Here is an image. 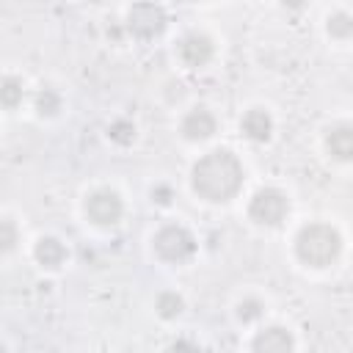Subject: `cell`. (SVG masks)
Instances as JSON below:
<instances>
[{
	"label": "cell",
	"mask_w": 353,
	"mask_h": 353,
	"mask_svg": "<svg viewBox=\"0 0 353 353\" xmlns=\"http://www.w3.org/2000/svg\"><path fill=\"white\" fill-rule=\"evenodd\" d=\"M193 190L207 201H226L243 188V165L226 149H212L190 171Z\"/></svg>",
	"instance_id": "obj_1"
},
{
	"label": "cell",
	"mask_w": 353,
	"mask_h": 353,
	"mask_svg": "<svg viewBox=\"0 0 353 353\" xmlns=\"http://www.w3.org/2000/svg\"><path fill=\"white\" fill-rule=\"evenodd\" d=\"M295 251H298V256H301L306 265H312V268H325V265H331V262L339 256V251H342V237H339V232H336L334 226H328V223H309V226H303V229L298 232V237H295Z\"/></svg>",
	"instance_id": "obj_2"
},
{
	"label": "cell",
	"mask_w": 353,
	"mask_h": 353,
	"mask_svg": "<svg viewBox=\"0 0 353 353\" xmlns=\"http://www.w3.org/2000/svg\"><path fill=\"white\" fill-rule=\"evenodd\" d=\"M290 212V201L281 190L276 188H262L254 193L251 204H248V215L256 221V223H265V226H276L284 221V215Z\"/></svg>",
	"instance_id": "obj_3"
},
{
	"label": "cell",
	"mask_w": 353,
	"mask_h": 353,
	"mask_svg": "<svg viewBox=\"0 0 353 353\" xmlns=\"http://www.w3.org/2000/svg\"><path fill=\"white\" fill-rule=\"evenodd\" d=\"M154 248L168 262H185L196 251V240L185 226H163L154 234Z\"/></svg>",
	"instance_id": "obj_4"
},
{
	"label": "cell",
	"mask_w": 353,
	"mask_h": 353,
	"mask_svg": "<svg viewBox=\"0 0 353 353\" xmlns=\"http://www.w3.org/2000/svg\"><path fill=\"white\" fill-rule=\"evenodd\" d=\"M127 28L141 39H152L165 28V11L157 3H149V0L135 3L127 14Z\"/></svg>",
	"instance_id": "obj_5"
},
{
	"label": "cell",
	"mask_w": 353,
	"mask_h": 353,
	"mask_svg": "<svg viewBox=\"0 0 353 353\" xmlns=\"http://www.w3.org/2000/svg\"><path fill=\"white\" fill-rule=\"evenodd\" d=\"M121 212H124V204H121L119 193H113V190H94L85 199V215L99 226L116 223L121 218Z\"/></svg>",
	"instance_id": "obj_6"
},
{
	"label": "cell",
	"mask_w": 353,
	"mask_h": 353,
	"mask_svg": "<svg viewBox=\"0 0 353 353\" xmlns=\"http://www.w3.org/2000/svg\"><path fill=\"white\" fill-rule=\"evenodd\" d=\"M179 58L188 63V66H204L210 58H212V41L204 36V33H190L182 39L179 44Z\"/></svg>",
	"instance_id": "obj_7"
},
{
	"label": "cell",
	"mask_w": 353,
	"mask_h": 353,
	"mask_svg": "<svg viewBox=\"0 0 353 353\" xmlns=\"http://www.w3.org/2000/svg\"><path fill=\"white\" fill-rule=\"evenodd\" d=\"M212 132H215V119H212V113L204 110V108H196V110H190V113L182 119V135L190 138V141H204V138H210Z\"/></svg>",
	"instance_id": "obj_8"
},
{
	"label": "cell",
	"mask_w": 353,
	"mask_h": 353,
	"mask_svg": "<svg viewBox=\"0 0 353 353\" xmlns=\"http://www.w3.org/2000/svg\"><path fill=\"white\" fill-rule=\"evenodd\" d=\"M240 130H243V135L251 138V141H268L270 132H273V119H270L268 110H262V108H251V110L243 116Z\"/></svg>",
	"instance_id": "obj_9"
},
{
	"label": "cell",
	"mask_w": 353,
	"mask_h": 353,
	"mask_svg": "<svg viewBox=\"0 0 353 353\" xmlns=\"http://www.w3.org/2000/svg\"><path fill=\"white\" fill-rule=\"evenodd\" d=\"M325 146L336 160H353V127L350 124L334 127L325 138Z\"/></svg>",
	"instance_id": "obj_10"
},
{
	"label": "cell",
	"mask_w": 353,
	"mask_h": 353,
	"mask_svg": "<svg viewBox=\"0 0 353 353\" xmlns=\"http://www.w3.org/2000/svg\"><path fill=\"white\" fill-rule=\"evenodd\" d=\"M251 347H254V350H290V347H292V336H290L284 328L273 325V328L259 331L256 339L251 342Z\"/></svg>",
	"instance_id": "obj_11"
},
{
	"label": "cell",
	"mask_w": 353,
	"mask_h": 353,
	"mask_svg": "<svg viewBox=\"0 0 353 353\" xmlns=\"http://www.w3.org/2000/svg\"><path fill=\"white\" fill-rule=\"evenodd\" d=\"M36 259H39L44 268H61L63 259H66V248H63L61 240L44 237V240H39V245H36Z\"/></svg>",
	"instance_id": "obj_12"
},
{
	"label": "cell",
	"mask_w": 353,
	"mask_h": 353,
	"mask_svg": "<svg viewBox=\"0 0 353 353\" xmlns=\"http://www.w3.org/2000/svg\"><path fill=\"white\" fill-rule=\"evenodd\" d=\"M328 33L336 36V39H347L353 33V17L345 14V11H336L328 17Z\"/></svg>",
	"instance_id": "obj_13"
},
{
	"label": "cell",
	"mask_w": 353,
	"mask_h": 353,
	"mask_svg": "<svg viewBox=\"0 0 353 353\" xmlns=\"http://www.w3.org/2000/svg\"><path fill=\"white\" fill-rule=\"evenodd\" d=\"M157 312H160L163 317H176V314L182 312V298H179L176 292H160V298H157Z\"/></svg>",
	"instance_id": "obj_14"
},
{
	"label": "cell",
	"mask_w": 353,
	"mask_h": 353,
	"mask_svg": "<svg viewBox=\"0 0 353 353\" xmlns=\"http://www.w3.org/2000/svg\"><path fill=\"white\" fill-rule=\"evenodd\" d=\"M19 97H22V83L14 80V77H6V83H3V105L14 108L19 102Z\"/></svg>",
	"instance_id": "obj_15"
},
{
	"label": "cell",
	"mask_w": 353,
	"mask_h": 353,
	"mask_svg": "<svg viewBox=\"0 0 353 353\" xmlns=\"http://www.w3.org/2000/svg\"><path fill=\"white\" fill-rule=\"evenodd\" d=\"M262 314V303L256 301V298H245V301H240V306H237V317L240 320H256Z\"/></svg>",
	"instance_id": "obj_16"
},
{
	"label": "cell",
	"mask_w": 353,
	"mask_h": 353,
	"mask_svg": "<svg viewBox=\"0 0 353 353\" xmlns=\"http://www.w3.org/2000/svg\"><path fill=\"white\" fill-rule=\"evenodd\" d=\"M132 135H135V127H132L130 121H116V124L110 127V138H116L119 143H130Z\"/></svg>",
	"instance_id": "obj_17"
},
{
	"label": "cell",
	"mask_w": 353,
	"mask_h": 353,
	"mask_svg": "<svg viewBox=\"0 0 353 353\" xmlns=\"http://www.w3.org/2000/svg\"><path fill=\"white\" fill-rule=\"evenodd\" d=\"M58 105H61V99H58L50 88H44V91L39 94V110H41V113H55Z\"/></svg>",
	"instance_id": "obj_18"
},
{
	"label": "cell",
	"mask_w": 353,
	"mask_h": 353,
	"mask_svg": "<svg viewBox=\"0 0 353 353\" xmlns=\"http://www.w3.org/2000/svg\"><path fill=\"white\" fill-rule=\"evenodd\" d=\"M14 237H17V234H14V223H11V221H3V248H6V251L14 248Z\"/></svg>",
	"instance_id": "obj_19"
},
{
	"label": "cell",
	"mask_w": 353,
	"mask_h": 353,
	"mask_svg": "<svg viewBox=\"0 0 353 353\" xmlns=\"http://www.w3.org/2000/svg\"><path fill=\"white\" fill-rule=\"evenodd\" d=\"M152 196H157L160 204H168V188H157V190H152Z\"/></svg>",
	"instance_id": "obj_20"
},
{
	"label": "cell",
	"mask_w": 353,
	"mask_h": 353,
	"mask_svg": "<svg viewBox=\"0 0 353 353\" xmlns=\"http://www.w3.org/2000/svg\"><path fill=\"white\" fill-rule=\"evenodd\" d=\"M281 3H284L287 8H301V6H303V0H281Z\"/></svg>",
	"instance_id": "obj_21"
}]
</instances>
